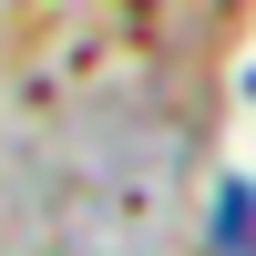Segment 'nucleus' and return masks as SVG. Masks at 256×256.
I'll list each match as a JSON object with an SVG mask.
<instances>
[{"label":"nucleus","instance_id":"1","mask_svg":"<svg viewBox=\"0 0 256 256\" xmlns=\"http://www.w3.org/2000/svg\"><path fill=\"white\" fill-rule=\"evenodd\" d=\"M205 256H256V174H226L205 205Z\"/></svg>","mask_w":256,"mask_h":256}]
</instances>
